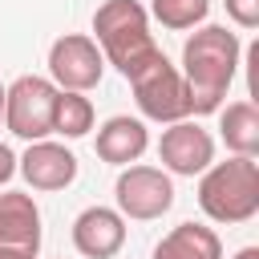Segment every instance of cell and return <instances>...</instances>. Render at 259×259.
I'll use <instances>...</instances> for the list:
<instances>
[{"instance_id":"obj_1","label":"cell","mask_w":259,"mask_h":259,"mask_svg":"<svg viewBox=\"0 0 259 259\" xmlns=\"http://www.w3.org/2000/svg\"><path fill=\"white\" fill-rule=\"evenodd\" d=\"M239 36L223 24H198V32L182 45V81L190 97V113H219L223 97L239 73Z\"/></svg>"},{"instance_id":"obj_2","label":"cell","mask_w":259,"mask_h":259,"mask_svg":"<svg viewBox=\"0 0 259 259\" xmlns=\"http://www.w3.org/2000/svg\"><path fill=\"white\" fill-rule=\"evenodd\" d=\"M93 40L121 77H134L150 57L162 53L150 32V12L138 0H101L93 12Z\"/></svg>"},{"instance_id":"obj_3","label":"cell","mask_w":259,"mask_h":259,"mask_svg":"<svg viewBox=\"0 0 259 259\" xmlns=\"http://www.w3.org/2000/svg\"><path fill=\"white\" fill-rule=\"evenodd\" d=\"M198 206L210 223H223V227L251 223L259 214V162L247 154L210 162L198 178Z\"/></svg>"},{"instance_id":"obj_4","label":"cell","mask_w":259,"mask_h":259,"mask_svg":"<svg viewBox=\"0 0 259 259\" xmlns=\"http://www.w3.org/2000/svg\"><path fill=\"white\" fill-rule=\"evenodd\" d=\"M125 81H130L134 101H138V109H142V117H146V121H162V125H170V121L190 117L186 81H182L178 65H170V61H166V53L150 57V61H146L134 77H125Z\"/></svg>"},{"instance_id":"obj_5","label":"cell","mask_w":259,"mask_h":259,"mask_svg":"<svg viewBox=\"0 0 259 259\" xmlns=\"http://www.w3.org/2000/svg\"><path fill=\"white\" fill-rule=\"evenodd\" d=\"M57 85L49 77L24 73L12 85H4V125L20 142H40L53 134V105H57Z\"/></svg>"},{"instance_id":"obj_6","label":"cell","mask_w":259,"mask_h":259,"mask_svg":"<svg viewBox=\"0 0 259 259\" xmlns=\"http://www.w3.org/2000/svg\"><path fill=\"white\" fill-rule=\"evenodd\" d=\"M113 198H117V210L121 219H138V223H150V219H162L170 206H174V182L166 170L158 166H121L117 182H113Z\"/></svg>"},{"instance_id":"obj_7","label":"cell","mask_w":259,"mask_h":259,"mask_svg":"<svg viewBox=\"0 0 259 259\" xmlns=\"http://www.w3.org/2000/svg\"><path fill=\"white\" fill-rule=\"evenodd\" d=\"M105 73V57L97 49L93 36L85 32H65L53 40L49 49V81L57 89H73V93H89Z\"/></svg>"},{"instance_id":"obj_8","label":"cell","mask_w":259,"mask_h":259,"mask_svg":"<svg viewBox=\"0 0 259 259\" xmlns=\"http://www.w3.org/2000/svg\"><path fill=\"white\" fill-rule=\"evenodd\" d=\"M158 162H162L166 174H178V178L202 174L214 162V138H210V130H202L190 117L170 121L162 130V138H158Z\"/></svg>"},{"instance_id":"obj_9","label":"cell","mask_w":259,"mask_h":259,"mask_svg":"<svg viewBox=\"0 0 259 259\" xmlns=\"http://www.w3.org/2000/svg\"><path fill=\"white\" fill-rule=\"evenodd\" d=\"M16 174L32 190H45V194L49 190H65L77 178V154L69 146H61V142L40 138V142H28V150L16 158Z\"/></svg>"},{"instance_id":"obj_10","label":"cell","mask_w":259,"mask_h":259,"mask_svg":"<svg viewBox=\"0 0 259 259\" xmlns=\"http://www.w3.org/2000/svg\"><path fill=\"white\" fill-rule=\"evenodd\" d=\"M73 247L85 259H113L125 247V219L117 206H85L73 219Z\"/></svg>"},{"instance_id":"obj_11","label":"cell","mask_w":259,"mask_h":259,"mask_svg":"<svg viewBox=\"0 0 259 259\" xmlns=\"http://www.w3.org/2000/svg\"><path fill=\"white\" fill-rule=\"evenodd\" d=\"M146 146H150V130H146L142 117H130V113L109 117V121L97 130V138H93L97 158L109 162V166H130V162H138V158L146 154Z\"/></svg>"},{"instance_id":"obj_12","label":"cell","mask_w":259,"mask_h":259,"mask_svg":"<svg viewBox=\"0 0 259 259\" xmlns=\"http://www.w3.org/2000/svg\"><path fill=\"white\" fill-rule=\"evenodd\" d=\"M0 243L40 251V206L32 194H24V190L0 194Z\"/></svg>"},{"instance_id":"obj_13","label":"cell","mask_w":259,"mask_h":259,"mask_svg":"<svg viewBox=\"0 0 259 259\" xmlns=\"http://www.w3.org/2000/svg\"><path fill=\"white\" fill-rule=\"evenodd\" d=\"M154 259H223V239L206 223H178L154 247Z\"/></svg>"},{"instance_id":"obj_14","label":"cell","mask_w":259,"mask_h":259,"mask_svg":"<svg viewBox=\"0 0 259 259\" xmlns=\"http://www.w3.org/2000/svg\"><path fill=\"white\" fill-rule=\"evenodd\" d=\"M219 138L227 142L231 154L255 158L259 154V109H255V101H231L219 113Z\"/></svg>"},{"instance_id":"obj_15","label":"cell","mask_w":259,"mask_h":259,"mask_svg":"<svg viewBox=\"0 0 259 259\" xmlns=\"http://www.w3.org/2000/svg\"><path fill=\"white\" fill-rule=\"evenodd\" d=\"M93 101L85 93H73V89H61L57 93V105H53V134L61 138H85L93 130Z\"/></svg>"},{"instance_id":"obj_16","label":"cell","mask_w":259,"mask_h":259,"mask_svg":"<svg viewBox=\"0 0 259 259\" xmlns=\"http://www.w3.org/2000/svg\"><path fill=\"white\" fill-rule=\"evenodd\" d=\"M206 12H210V0H150V16L174 32L198 28L206 20Z\"/></svg>"},{"instance_id":"obj_17","label":"cell","mask_w":259,"mask_h":259,"mask_svg":"<svg viewBox=\"0 0 259 259\" xmlns=\"http://www.w3.org/2000/svg\"><path fill=\"white\" fill-rule=\"evenodd\" d=\"M227 16L239 28H259V0H227Z\"/></svg>"},{"instance_id":"obj_18","label":"cell","mask_w":259,"mask_h":259,"mask_svg":"<svg viewBox=\"0 0 259 259\" xmlns=\"http://www.w3.org/2000/svg\"><path fill=\"white\" fill-rule=\"evenodd\" d=\"M12 174H16V154H12V150L0 142V186H4Z\"/></svg>"},{"instance_id":"obj_19","label":"cell","mask_w":259,"mask_h":259,"mask_svg":"<svg viewBox=\"0 0 259 259\" xmlns=\"http://www.w3.org/2000/svg\"><path fill=\"white\" fill-rule=\"evenodd\" d=\"M0 259H36V251H28V247H4L0 243Z\"/></svg>"},{"instance_id":"obj_20","label":"cell","mask_w":259,"mask_h":259,"mask_svg":"<svg viewBox=\"0 0 259 259\" xmlns=\"http://www.w3.org/2000/svg\"><path fill=\"white\" fill-rule=\"evenodd\" d=\"M235 259H259V247H243V251H235Z\"/></svg>"},{"instance_id":"obj_21","label":"cell","mask_w":259,"mask_h":259,"mask_svg":"<svg viewBox=\"0 0 259 259\" xmlns=\"http://www.w3.org/2000/svg\"><path fill=\"white\" fill-rule=\"evenodd\" d=\"M0 121H4V85H0Z\"/></svg>"}]
</instances>
